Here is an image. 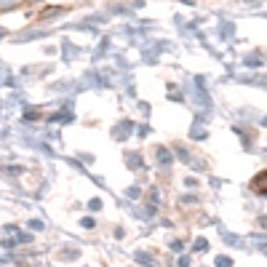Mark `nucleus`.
Returning a JSON list of instances; mask_svg holds the SVG:
<instances>
[{"instance_id":"obj_3","label":"nucleus","mask_w":267,"mask_h":267,"mask_svg":"<svg viewBox=\"0 0 267 267\" xmlns=\"http://www.w3.org/2000/svg\"><path fill=\"white\" fill-rule=\"evenodd\" d=\"M160 160H163V163H168V160H171V155H168L166 150H160Z\"/></svg>"},{"instance_id":"obj_2","label":"nucleus","mask_w":267,"mask_h":267,"mask_svg":"<svg viewBox=\"0 0 267 267\" xmlns=\"http://www.w3.org/2000/svg\"><path fill=\"white\" fill-rule=\"evenodd\" d=\"M230 257H217V267H230Z\"/></svg>"},{"instance_id":"obj_1","label":"nucleus","mask_w":267,"mask_h":267,"mask_svg":"<svg viewBox=\"0 0 267 267\" xmlns=\"http://www.w3.org/2000/svg\"><path fill=\"white\" fill-rule=\"evenodd\" d=\"M254 190H257V192H267V171H262L257 179H254Z\"/></svg>"}]
</instances>
